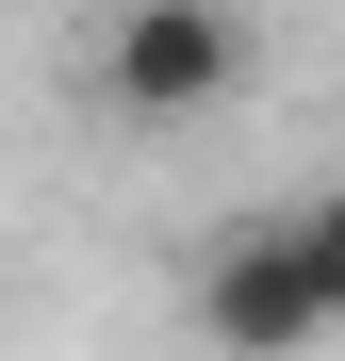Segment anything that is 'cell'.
I'll use <instances>...</instances> for the list:
<instances>
[{
  "mask_svg": "<svg viewBox=\"0 0 345 361\" xmlns=\"http://www.w3.org/2000/svg\"><path fill=\"white\" fill-rule=\"evenodd\" d=\"M247 66H263L247 0H115V33H99V99L148 115V132H181V115H214V99H247Z\"/></svg>",
  "mask_w": 345,
  "mask_h": 361,
  "instance_id": "cell-1",
  "label": "cell"
},
{
  "mask_svg": "<svg viewBox=\"0 0 345 361\" xmlns=\"http://www.w3.org/2000/svg\"><path fill=\"white\" fill-rule=\"evenodd\" d=\"M181 312H198L214 361H313V345H329V295H313V263H296V214L214 230L198 279H181Z\"/></svg>",
  "mask_w": 345,
  "mask_h": 361,
  "instance_id": "cell-2",
  "label": "cell"
},
{
  "mask_svg": "<svg viewBox=\"0 0 345 361\" xmlns=\"http://www.w3.org/2000/svg\"><path fill=\"white\" fill-rule=\"evenodd\" d=\"M279 214H296V263H313L329 329H345V180H313V197H279Z\"/></svg>",
  "mask_w": 345,
  "mask_h": 361,
  "instance_id": "cell-3",
  "label": "cell"
}]
</instances>
